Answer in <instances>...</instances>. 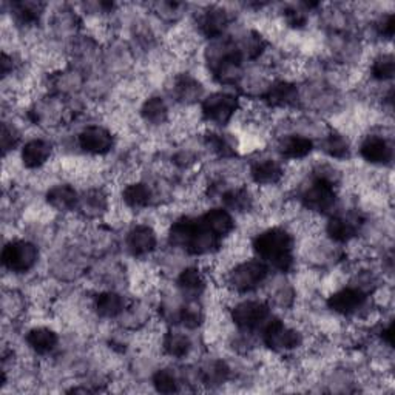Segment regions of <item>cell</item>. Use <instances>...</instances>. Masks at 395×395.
Instances as JSON below:
<instances>
[{
  "instance_id": "cell-39",
  "label": "cell",
  "mask_w": 395,
  "mask_h": 395,
  "mask_svg": "<svg viewBox=\"0 0 395 395\" xmlns=\"http://www.w3.org/2000/svg\"><path fill=\"white\" fill-rule=\"evenodd\" d=\"M380 28V34L384 36V37H388V39H391L392 34H394V16L392 14H388V16H384L383 17V21L380 22L379 25Z\"/></svg>"
},
{
  "instance_id": "cell-2",
  "label": "cell",
  "mask_w": 395,
  "mask_h": 395,
  "mask_svg": "<svg viewBox=\"0 0 395 395\" xmlns=\"http://www.w3.org/2000/svg\"><path fill=\"white\" fill-rule=\"evenodd\" d=\"M254 249L261 261L281 272H287L294 264V239L284 229L274 227L259 234L254 241Z\"/></svg>"
},
{
  "instance_id": "cell-37",
  "label": "cell",
  "mask_w": 395,
  "mask_h": 395,
  "mask_svg": "<svg viewBox=\"0 0 395 395\" xmlns=\"http://www.w3.org/2000/svg\"><path fill=\"white\" fill-rule=\"evenodd\" d=\"M17 139H19L17 133L13 129H8V125L4 124V127H2V147H4V150L6 151L9 149H13L16 146Z\"/></svg>"
},
{
  "instance_id": "cell-1",
  "label": "cell",
  "mask_w": 395,
  "mask_h": 395,
  "mask_svg": "<svg viewBox=\"0 0 395 395\" xmlns=\"http://www.w3.org/2000/svg\"><path fill=\"white\" fill-rule=\"evenodd\" d=\"M170 243L186 249L189 254L206 255L218 249L219 238L210 232L202 219L181 218L170 230Z\"/></svg>"
},
{
  "instance_id": "cell-33",
  "label": "cell",
  "mask_w": 395,
  "mask_h": 395,
  "mask_svg": "<svg viewBox=\"0 0 395 395\" xmlns=\"http://www.w3.org/2000/svg\"><path fill=\"white\" fill-rule=\"evenodd\" d=\"M153 386L156 388L158 392L171 394L178 391V381L175 375H173L170 371L161 369L153 375Z\"/></svg>"
},
{
  "instance_id": "cell-16",
  "label": "cell",
  "mask_w": 395,
  "mask_h": 395,
  "mask_svg": "<svg viewBox=\"0 0 395 395\" xmlns=\"http://www.w3.org/2000/svg\"><path fill=\"white\" fill-rule=\"evenodd\" d=\"M283 167L274 159H263L258 161L250 170V176L256 184H276L283 178Z\"/></svg>"
},
{
  "instance_id": "cell-5",
  "label": "cell",
  "mask_w": 395,
  "mask_h": 395,
  "mask_svg": "<svg viewBox=\"0 0 395 395\" xmlns=\"http://www.w3.org/2000/svg\"><path fill=\"white\" fill-rule=\"evenodd\" d=\"M267 264L259 259H250L236 266L229 275V283L238 292H250L261 284L267 276Z\"/></svg>"
},
{
  "instance_id": "cell-10",
  "label": "cell",
  "mask_w": 395,
  "mask_h": 395,
  "mask_svg": "<svg viewBox=\"0 0 395 395\" xmlns=\"http://www.w3.org/2000/svg\"><path fill=\"white\" fill-rule=\"evenodd\" d=\"M366 303V294L361 289H341V291L335 292L327 300V306L336 314L341 315H354L359 312Z\"/></svg>"
},
{
  "instance_id": "cell-17",
  "label": "cell",
  "mask_w": 395,
  "mask_h": 395,
  "mask_svg": "<svg viewBox=\"0 0 395 395\" xmlns=\"http://www.w3.org/2000/svg\"><path fill=\"white\" fill-rule=\"evenodd\" d=\"M51 156V146L42 139H34L25 144L22 150V161L25 167L28 169H37L44 166Z\"/></svg>"
},
{
  "instance_id": "cell-11",
  "label": "cell",
  "mask_w": 395,
  "mask_h": 395,
  "mask_svg": "<svg viewBox=\"0 0 395 395\" xmlns=\"http://www.w3.org/2000/svg\"><path fill=\"white\" fill-rule=\"evenodd\" d=\"M79 146L91 155H105L113 147V136L109 130L93 125L79 134Z\"/></svg>"
},
{
  "instance_id": "cell-12",
  "label": "cell",
  "mask_w": 395,
  "mask_h": 395,
  "mask_svg": "<svg viewBox=\"0 0 395 395\" xmlns=\"http://www.w3.org/2000/svg\"><path fill=\"white\" fill-rule=\"evenodd\" d=\"M127 246L134 256L147 255L156 247V234L149 226L134 227L129 234Z\"/></svg>"
},
{
  "instance_id": "cell-13",
  "label": "cell",
  "mask_w": 395,
  "mask_h": 395,
  "mask_svg": "<svg viewBox=\"0 0 395 395\" xmlns=\"http://www.w3.org/2000/svg\"><path fill=\"white\" fill-rule=\"evenodd\" d=\"M360 153L371 164H388L392 159L391 144L380 136L366 138L360 147Z\"/></svg>"
},
{
  "instance_id": "cell-3",
  "label": "cell",
  "mask_w": 395,
  "mask_h": 395,
  "mask_svg": "<svg viewBox=\"0 0 395 395\" xmlns=\"http://www.w3.org/2000/svg\"><path fill=\"white\" fill-rule=\"evenodd\" d=\"M241 53L235 45L230 42H223L215 45L210 56L211 71L215 73V78L221 82L229 84L235 82L239 78L241 69Z\"/></svg>"
},
{
  "instance_id": "cell-18",
  "label": "cell",
  "mask_w": 395,
  "mask_h": 395,
  "mask_svg": "<svg viewBox=\"0 0 395 395\" xmlns=\"http://www.w3.org/2000/svg\"><path fill=\"white\" fill-rule=\"evenodd\" d=\"M46 201L53 209L66 211V210H71L78 206L79 198H78V194H76V190L71 186L59 184V186H54L53 189L48 190Z\"/></svg>"
},
{
  "instance_id": "cell-24",
  "label": "cell",
  "mask_w": 395,
  "mask_h": 395,
  "mask_svg": "<svg viewBox=\"0 0 395 395\" xmlns=\"http://www.w3.org/2000/svg\"><path fill=\"white\" fill-rule=\"evenodd\" d=\"M122 198L129 207L144 209L149 206V202L151 199V190L147 184L138 182V184H130L129 187H125L122 191Z\"/></svg>"
},
{
  "instance_id": "cell-6",
  "label": "cell",
  "mask_w": 395,
  "mask_h": 395,
  "mask_svg": "<svg viewBox=\"0 0 395 395\" xmlns=\"http://www.w3.org/2000/svg\"><path fill=\"white\" fill-rule=\"evenodd\" d=\"M238 109V99L227 93H215L202 102V114L209 122L227 124Z\"/></svg>"
},
{
  "instance_id": "cell-30",
  "label": "cell",
  "mask_w": 395,
  "mask_h": 395,
  "mask_svg": "<svg viewBox=\"0 0 395 395\" xmlns=\"http://www.w3.org/2000/svg\"><path fill=\"white\" fill-rule=\"evenodd\" d=\"M223 199L227 209L236 211H246L250 207V204H252V198H250V195L243 189L227 191Z\"/></svg>"
},
{
  "instance_id": "cell-40",
  "label": "cell",
  "mask_w": 395,
  "mask_h": 395,
  "mask_svg": "<svg viewBox=\"0 0 395 395\" xmlns=\"http://www.w3.org/2000/svg\"><path fill=\"white\" fill-rule=\"evenodd\" d=\"M392 336H394V326H392V323H391V324L386 327V329H383V339L386 340V343H388L389 346L394 344V339H392Z\"/></svg>"
},
{
  "instance_id": "cell-14",
  "label": "cell",
  "mask_w": 395,
  "mask_h": 395,
  "mask_svg": "<svg viewBox=\"0 0 395 395\" xmlns=\"http://www.w3.org/2000/svg\"><path fill=\"white\" fill-rule=\"evenodd\" d=\"M201 219L210 232L219 239L227 236L235 227V221L226 209H211Z\"/></svg>"
},
{
  "instance_id": "cell-20",
  "label": "cell",
  "mask_w": 395,
  "mask_h": 395,
  "mask_svg": "<svg viewBox=\"0 0 395 395\" xmlns=\"http://www.w3.org/2000/svg\"><path fill=\"white\" fill-rule=\"evenodd\" d=\"M26 343L37 354H46L56 348L57 335L48 327H36L26 335Z\"/></svg>"
},
{
  "instance_id": "cell-26",
  "label": "cell",
  "mask_w": 395,
  "mask_h": 395,
  "mask_svg": "<svg viewBox=\"0 0 395 395\" xmlns=\"http://www.w3.org/2000/svg\"><path fill=\"white\" fill-rule=\"evenodd\" d=\"M142 118L146 119L147 122L158 125L166 122L167 116H169V109L166 102H164L161 98H150L149 101H146V104L142 105Z\"/></svg>"
},
{
  "instance_id": "cell-31",
  "label": "cell",
  "mask_w": 395,
  "mask_h": 395,
  "mask_svg": "<svg viewBox=\"0 0 395 395\" xmlns=\"http://www.w3.org/2000/svg\"><path fill=\"white\" fill-rule=\"evenodd\" d=\"M372 76L379 81L392 79L394 76V57L391 54H381L372 64Z\"/></svg>"
},
{
  "instance_id": "cell-36",
  "label": "cell",
  "mask_w": 395,
  "mask_h": 395,
  "mask_svg": "<svg viewBox=\"0 0 395 395\" xmlns=\"http://www.w3.org/2000/svg\"><path fill=\"white\" fill-rule=\"evenodd\" d=\"M210 136L211 138L209 139V144L211 146V149H214L216 153H219V155L227 156L232 153V147H230L229 141L224 136H221V134H210Z\"/></svg>"
},
{
  "instance_id": "cell-25",
  "label": "cell",
  "mask_w": 395,
  "mask_h": 395,
  "mask_svg": "<svg viewBox=\"0 0 395 395\" xmlns=\"http://www.w3.org/2000/svg\"><path fill=\"white\" fill-rule=\"evenodd\" d=\"M178 286L181 287V291L189 295H199L202 291H204V276L198 271V269H186V271H182L179 278H178Z\"/></svg>"
},
{
  "instance_id": "cell-27",
  "label": "cell",
  "mask_w": 395,
  "mask_h": 395,
  "mask_svg": "<svg viewBox=\"0 0 395 395\" xmlns=\"http://www.w3.org/2000/svg\"><path fill=\"white\" fill-rule=\"evenodd\" d=\"M164 349H166L169 355L176 356V359H182V356L187 355L190 351L189 336L181 332L167 334L166 339H164Z\"/></svg>"
},
{
  "instance_id": "cell-28",
  "label": "cell",
  "mask_w": 395,
  "mask_h": 395,
  "mask_svg": "<svg viewBox=\"0 0 395 395\" xmlns=\"http://www.w3.org/2000/svg\"><path fill=\"white\" fill-rule=\"evenodd\" d=\"M175 91H176V96L179 98V101L194 102L201 96L202 89L198 84V81H195L194 78H190V76H181V78L176 81Z\"/></svg>"
},
{
  "instance_id": "cell-38",
  "label": "cell",
  "mask_w": 395,
  "mask_h": 395,
  "mask_svg": "<svg viewBox=\"0 0 395 395\" xmlns=\"http://www.w3.org/2000/svg\"><path fill=\"white\" fill-rule=\"evenodd\" d=\"M286 19H287L289 25H292V26H303L306 24L304 13L300 11V9H295V8L287 9Z\"/></svg>"
},
{
  "instance_id": "cell-8",
  "label": "cell",
  "mask_w": 395,
  "mask_h": 395,
  "mask_svg": "<svg viewBox=\"0 0 395 395\" xmlns=\"http://www.w3.org/2000/svg\"><path fill=\"white\" fill-rule=\"evenodd\" d=\"M301 201L304 202V206L311 210L329 211L335 206L336 201L334 186L331 182L315 178L311 182V186L303 191Z\"/></svg>"
},
{
  "instance_id": "cell-35",
  "label": "cell",
  "mask_w": 395,
  "mask_h": 395,
  "mask_svg": "<svg viewBox=\"0 0 395 395\" xmlns=\"http://www.w3.org/2000/svg\"><path fill=\"white\" fill-rule=\"evenodd\" d=\"M181 320L187 327H191V329H194V327H196L202 320L199 307H196L195 304H190V306L184 307L181 312Z\"/></svg>"
},
{
  "instance_id": "cell-15",
  "label": "cell",
  "mask_w": 395,
  "mask_h": 395,
  "mask_svg": "<svg viewBox=\"0 0 395 395\" xmlns=\"http://www.w3.org/2000/svg\"><path fill=\"white\" fill-rule=\"evenodd\" d=\"M229 24V17L224 9L219 8H210L209 11L201 16L199 28L204 36L210 37V39H216L224 33L226 26Z\"/></svg>"
},
{
  "instance_id": "cell-34",
  "label": "cell",
  "mask_w": 395,
  "mask_h": 395,
  "mask_svg": "<svg viewBox=\"0 0 395 395\" xmlns=\"http://www.w3.org/2000/svg\"><path fill=\"white\" fill-rule=\"evenodd\" d=\"M227 374H229L227 366L223 361H215V363H211L204 371V380L207 383L219 384L227 379Z\"/></svg>"
},
{
  "instance_id": "cell-21",
  "label": "cell",
  "mask_w": 395,
  "mask_h": 395,
  "mask_svg": "<svg viewBox=\"0 0 395 395\" xmlns=\"http://www.w3.org/2000/svg\"><path fill=\"white\" fill-rule=\"evenodd\" d=\"M356 221L349 216H334L327 223V235L339 243H346L356 235Z\"/></svg>"
},
{
  "instance_id": "cell-23",
  "label": "cell",
  "mask_w": 395,
  "mask_h": 395,
  "mask_svg": "<svg viewBox=\"0 0 395 395\" xmlns=\"http://www.w3.org/2000/svg\"><path fill=\"white\" fill-rule=\"evenodd\" d=\"M96 312L104 318H114L124 311V300L114 292H104L94 301Z\"/></svg>"
},
{
  "instance_id": "cell-22",
  "label": "cell",
  "mask_w": 395,
  "mask_h": 395,
  "mask_svg": "<svg viewBox=\"0 0 395 395\" xmlns=\"http://www.w3.org/2000/svg\"><path fill=\"white\" fill-rule=\"evenodd\" d=\"M298 91L292 84L287 82H276L266 94V101L272 105V107H287L296 101Z\"/></svg>"
},
{
  "instance_id": "cell-9",
  "label": "cell",
  "mask_w": 395,
  "mask_h": 395,
  "mask_svg": "<svg viewBox=\"0 0 395 395\" xmlns=\"http://www.w3.org/2000/svg\"><path fill=\"white\" fill-rule=\"evenodd\" d=\"M232 318L241 329H256L267 321L269 307L261 301H244L235 307Z\"/></svg>"
},
{
  "instance_id": "cell-32",
  "label": "cell",
  "mask_w": 395,
  "mask_h": 395,
  "mask_svg": "<svg viewBox=\"0 0 395 395\" xmlns=\"http://www.w3.org/2000/svg\"><path fill=\"white\" fill-rule=\"evenodd\" d=\"M42 6L36 2H19L14 5V14L24 24H31L39 19Z\"/></svg>"
},
{
  "instance_id": "cell-7",
  "label": "cell",
  "mask_w": 395,
  "mask_h": 395,
  "mask_svg": "<svg viewBox=\"0 0 395 395\" xmlns=\"http://www.w3.org/2000/svg\"><path fill=\"white\" fill-rule=\"evenodd\" d=\"M264 343L274 351H291L300 346L301 336L298 332L289 329L283 321L267 320L263 332Z\"/></svg>"
},
{
  "instance_id": "cell-19",
  "label": "cell",
  "mask_w": 395,
  "mask_h": 395,
  "mask_svg": "<svg viewBox=\"0 0 395 395\" xmlns=\"http://www.w3.org/2000/svg\"><path fill=\"white\" fill-rule=\"evenodd\" d=\"M314 149V142L309 138L294 134L286 138L279 144V153L287 159H301L306 158Z\"/></svg>"
},
{
  "instance_id": "cell-29",
  "label": "cell",
  "mask_w": 395,
  "mask_h": 395,
  "mask_svg": "<svg viewBox=\"0 0 395 395\" xmlns=\"http://www.w3.org/2000/svg\"><path fill=\"white\" fill-rule=\"evenodd\" d=\"M323 147L327 155L336 159H343L349 155V142L339 133L329 134V136L324 139Z\"/></svg>"
},
{
  "instance_id": "cell-4",
  "label": "cell",
  "mask_w": 395,
  "mask_h": 395,
  "mask_svg": "<svg viewBox=\"0 0 395 395\" xmlns=\"http://www.w3.org/2000/svg\"><path fill=\"white\" fill-rule=\"evenodd\" d=\"M37 247L28 241H11L4 247L2 261L8 271L16 274L28 272L37 263Z\"/></svg>"
}]
</instances>
